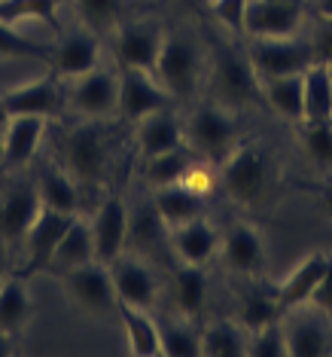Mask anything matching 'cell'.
<instances>
[{
  "label": "cell",
  "instance_id": "cell-33",
  "mask_svg": "<svg viewBox=\"0 0 332 357\" xmlns=\"http://www.w3.org/2000/svg\"><path fill=\"white\" fill-rule=\"evenodd\" d=\"M305 123H329L332 119V68L314 61L305 70Z\"/></svg>",
  "mask_w": 332,
  "mask_h": 357
},
{
  "label": "cell",
  "instance_id": "cell-1",
  "mask_svg": "<svg viewBox=\"0 0 332 357\" xmlns=\"http://www.w3.org/2000/svg\"><path fill=\"white\" fill-rule=\"evenodd\" d=\"M220 186L235 205L241 208H265L278 190V165L262 144L250 141L235 147L220 162Z\"/></svg>",
  "mask_w": 332,
  "mask_h": 357
},
{
  "label": "cell",
  "instance_id": "cell-26",
  "mask_svg": "<svg viewBox=\"0 0 332 357\" xmlns=\"http://www.w3.org/2000/svg\"><path fill=\"white\" fill-rule=\"evenodd\" d=\"M280 318H283V308L278 303V294H274V281L250 278V287L238 296V324L247 333H253Z\"/></svg>",
  "mask_w": 332,
  "mask_h": 357
},
{
  "label": "cell",
  "instance_id": "cell-10",
  "mask_svg": "<svg viewBox=\"0 0 332 357\" xmlns=\"http://www.w3.org/2000/svg\"><path fill=\"white\" fill-rule=\"evenodd\" d=\"M40 208V192L34 181H10L0 186V241L3 245H22L31 223L37 220Z\"/></svg>",
  "mask_w": 332,
  "mask_h": 357
},
{
  "label": "cell",
  "instance_id": "cell-35",
  "mask_svg": "<svg viewBox=\"0 0 332 357\" xmlns=\"http://www.w3.org/2000/svg\"><path fill=\"white\" fill-rule=\"evenodd\" d=\"M299 126V147L314 168L332 172V119L329 123H296Z\"/></svg>",
  "mask_w": 332,
  "mask_h": 357
},
{
  "label": "cell",
  "instance_id": "cell-17",
  "mask_svg": "<svg viewBox=\"0 0 332 357\" xmlns=\"http://www.w3.org/2000/svg\"><path fill=\"white\" fill-rule=\"evenodd\" d=\"M302 10L305 6L280 3V0H250L244 15V34L250 40L296 37L302 28Z\"/></svg>",
  "mask_w": 332,
  "mask_h": 357
},
{
  "label": "cell",
  "instance_id": "cell-19",
  "mask_svg": "<svg viewBox=\"0 0 332 357\" xmlns=\"http://www.w3.org/2000/svg\"><path fill=\"white\" fill-rule=\"evenodd\" d=\"M92 226V241H95V259L101 263H113L116 257H122L128 245V205L119 196H110L101 202Z\"/></svg>",
  "mask_w": 332,
  "mask_h": 357
},
{
  "label": "cell",
  "instance_id": "cell-27",
  "mask_svg": "<svg viewBox=\"0 0 332 357\" xmlns=\"http://www.w3.org/2000/svg\"><path fill=\"white\" fill-rule=\"evenodd\" d=\"M95 259V241H92V226H88L83 217H74L70 220V226L64 229L58 248H55V254L49 259V266H46V272L49 275H64L70 269H77V266L83 263H92Z\"/></svg>",
  "mask_w": 332,
  "mask_h": 357
},
{
  "label": "cell",
  "instance_id": "cell-32",
  "mask_svg": "<svg viewBox=\"0 0 332 357\" xmlns=\"http://www.w3.org/2000/svg\"><path fill=\"white\" fill-rule=\"evenodd\" d=\"M201 357H241L247 354V330L238 321H210L198 333Z\"/></svg>",
  "mask_w": 332,
  "mask_h": 357
},
{
  "label": "cell",
  "instance_id": "cell-50",
  "mask_svg": "<svg viewBox=\"0 0 332 357\" xmlns=\"http://www.w3.org/2000/svg\"><path fill=\"white\" fill-rule=\"evenodd\" d=\"M0 162H3V135H0Z\"/></svg>",
  "mask_w": 332,
  "mask_h": 357
},
{
  "label": "cell",
  "instance_id": "cell-16",
  "mask_svg": "<svg viewBox=\"0 0 332 357\" xmlns=\"http://www.w3.org/2000/svg\"><path fill=\"white\" fill-rule=\"evenodd\" d=\"M49 68L58 79H77L88 74V70L101 68V43L98 34L92 31H74V34H64L49 46Z\"/></svg>",
  "mask_w": 332,
  "mask_h": 357
},
{
  "label": "cell",
  "instance_id": "cell-40",
  "mask_svg": "<svg viewBox=\"0 0 332 357\" xmlns=\"http://www.w3.org/2000/svg\"><path fill=\"white\" fill-rule=\"evenodd\" d=\"M159 238H168V226L161 223V217L156 214V208L147 211H128V241L137 248H152Z\"/></svg>",
  "mask_w": 332,
  "mask_h": 357
},
{
  "label": "cell",
  "instance_id": "cell-6",
  "mask_svg": "<svg viewBox=\"0 0 332 357\" xmlns=\"http://www.w3.org/2000/svg\"><path fill=\"white\" fill-rule=\"evenodd\" d=\"M247 59L253 64L259 83L271 77H293L305 74L314 64L311 40L299 37H271V40H250Z\"/></svg>",
  "mask_w": 332,
  "mask_h": 357
},
{
  "label": "cell",
  "instance_id": "cell-22",
  "mask_svg": "<svg viewBox=\"0 0 332 357\" xmlns=\"http://www.w3.org/2000/svg\"><path fill=\"white\" fill-rule=\"evenodd\" d=\"M49 123L40 116H13L3 132V162L0 172H22L37 156Z\"/></svg>",
  "mask_w": 332,
  "mask_h": 357
},
{
  "label": "cell",
  "instance_id": "cell-18",
  "mask_svg": "<svg viewBox=\"0 0 332 357\" xmlns=\"http://www.w3.org/2000/svg\"><path fill=\"white\" fill-rule=\"evenodd\" d=\"M110 275H113V287L122 305H134V308H150L159 303V278L147 263L134 257H116L110 263Z\"/></svg>",
  "mask_w": 332,
  "mask_h": 357
},
{
  "label": "cell",
  "instance_id": "cell-39",
  "mask_svg": "<svg viewBox=\"0 0 332 357\" xmlns=\"http://www.w3.org/2000/svg\"><path fill=\"white\" fill-rule=\"evenodd\" d=\"M10 59H43L46 61L49 59V46L19 34L15 25L0 22V61H10Z\"/></svg>",
  "mask_w": 332,
  "mask_h": 357
},
{
  "label": "cell",
  "instance_id": "cell-34",
  "mask_svg": "<svg viewBox=\"0 0 332 357\" xmlns=\"http://www.w3.org/2000/svg\"><path fill=\"white\" fill-rule=\"evenodd\" d=\"M196 162L186 147H177V150H168V153H156V156H147L143 159V177H147L150 190H159V186H171V183H180L189 165Z\"/></svg>",
  "mask_w": 332,
  "mask_h": 357
},
{
  "label": "cell",
  "instance_id": "cell-21",
  "mask_svg": "<svg viewBox=\"0 0 332 357\" xmlns=\"http://www.w3.org/2000/svg\"><path fill=\"white\" fill-rule=\"evenodd\" d=\"M329 259H332L329 254L314 250V254H308L302 263H296L293 272H287L283 278L274 281V294H278V303H280L283 312H290V308H296V305H305L308 299L314 296L320 278L329 269Z\"/></svg>",
  "mask_w": 332,
  "mask_h": 357
},
{
  "label": "cell",
  "instance_id": "cell-28",
  "mask_svg": "<svg viewBox=\"0 0 332 357\" xmlns=\"http://www.w3.org/2000/svg\"><path fill=\"white\" fill-rule=\"evenodd\" d=\"M207 275H205V266H189V263H180L174 269V278H171V299L180 312V318H189V321H198L201 312L207 305Z\"/></svg>",
  "mask_w": 332,
  "mask_h": 357
},
{
  "label": "cell",
  "instance_id": "cell-25",
  "mask_svg": "<svg viewBox=\"0 0 332 357\" xmlns=\"http://www.w3.org/2000/svg\"><path fill=\"white\" fill-rule=\"evenodd\" d=\"M34 314V299L19 272L0 281V333L19 339Z\"/></svg>",
  "mask_w": 332,
  "mask_h": 357
},
{
  "label": "cell",
  "instance_id": "cell-36",
  "mask_svg": "<svg viewBox=\"0 0 332 357\" xmlns=\"http://www.w3.org/2000/svg\"><path fill=\"white\" fill-rule=\"evenodd\" d=\"M74 6L92 34H113L122 25L125 0H74Z\"/></svg>",
  "mask_w": 332,
  "mask_h": 357
},
{
  "label": "cell",
  "instance_id": "cell-30",
  "mask_svg": "<svg viewBox=\"0 0 332 357\" xmlns=\"http://www.w3.org/2000/svg\"><path fill=\"white\" fill-rule=\"evenodd\" d=\"M262 98L287 123H302L305 116V74L262 79Z\"/></svg>",
  "mask_w": 332,
  "mask_h": 357
},
{
  "label": "cell",
  "instance_id": "cell-13",
  "mask_svg": "<svg viewBox=\"0 0 332 357\" xmlns=\"http://www.w3.org/2000/svg\"><path fill=\"white\" fill-rule=\"evenodd\" d=\"M161 28L156 22H122L113 31V55L119 68L132 70H156V59L161 50Z\"/></svg>",
  "mask_w": 332,
  "mask_h": 357
},
{
  "label": "cell",
  "instance_id": "cell-4",
  "mask_svg": "<svg viewBox=\"0 0 332 357\" xmlns=\"http://www.w3.org/2000/svg\"><path fill=\"white\" fill-rule=\"evenodd\" d=\"M210 83H214L216 104L229 110L247 107L262 98V83H259L253 64L247 55H241L235 46L220 43L214 52V70H210Z\"/></svg>",
  "mask_w": 332,
  "mask_h": 357
},
{
  "label": "cell",
  "instance_id": "cell-5",
  "mask_svg": "<svg viewBox=\"0 0 332 357\" xmlns=\"http://www.w3.org/2000/svg\"><path fill=\"white\" fill-rule=\"evenodd\" d=\"M156 79L168 89L171 98H192V92L198 89L201 77V52L189 37L168 34L161 40V50L156 59Z\"/></svg>",
  "mask_w": 332,
  "mask_h": 357
},
{
  "label": "cell",
  "instance_id": "cell-37",
  "mask_svg": "<svg viewBox=\"0 0 332 357\" xmlns=\"http://www.w3.org/2000/svg\"><path fill=\"white\" fill-rule=\"evenodd\" d=\"M198 333L201 330L192 327L189 318L159 324L161 354H168V357H192V354H198Z\"/></svg>",
  "mask_w": 332,
  "mask_h": 357
},
{
  "label": "cell",
  "instance_id": "cell-43",
  "mask_svg": "<svg viewBox=\"0 0 332 357\" xmlns=\"http://www.w3.org/2000/svg\"><path fill=\"white\" fill-rule=\"evenodd\" d=\"M183 183L189 186L192 192H198V196H210V192L216 190V183H220V174H214L210 172V165H205V162H192L189 165V172H186V177H183Z\"/></svg>",
  "mask_w": 332,
  "mask_h": 357
},
{
  "label": "cell",
  "instance_id": "cell-23",
  "mask_svg": "<svg viewBox=\"0 0 332 357\" xmlns=\"http://www.w3.org/2000/svg\"><path fill=\"white\" fill-rule=\"evenodd\" d=\"M34 183L43 208L61 211V214H77L79 211V181L61 162H40Z\"/></svg>",
  "mask_w": 332,
  "mask_h": 357
},
{
  "label": "cell",
  "instance_id": "cell-14",
  "mask_svg": "<svg viewBox=\"0 0 332 357\" xmlns=\"http://www.w3.org/2000/svg\"><path fill=\"white\" fill-rule=\"evenodd\" d=\"M70 107L83 119H107L119 107V79L104 68H95L88 74L70 79Z\"/></svg>",
  "mask_w": 332,
  "mask_h": 357
},
{
  "label": "cell",
  "instance_id": "cell-15",
  "mask_svg": "<svg viewBox=\"0 0 332 357\" xmlns=\"http://www.w3.org/2000/svg\"><path fill=\"white\" fill-rule=\"evenodd\" d=\"M74 217L77 214H61V211H52V208H40L37 220L31 223V229L25 232V238H22V245H25V263H22V269H19L22 278H28V275H34V272H46V266H49L64 229L70 226Z\"/></svg>",
  "mask_w": 332,
  "mask_h": 357
},
{
  "label": "cell",
  "instance_id": "cell-24",
  "mask_svg": "<svg viewBox=\"0 0 332 357\" xmlns=\"http://www.w3.org/2000/svg\"><path fill=\"white\" fill-rule=\"evenodd\" d=\"M134 144H137V153H141L143 159L156 156V153H168V150L183 147V126H180V119H177L168 107L150 113L147 119H141V123H137Z\"/></svg>",
  "mask_w": 332,
  "mask_h": 357
},
{
  "label": "cell",
  "instance_id": "cell-38",
  "mask_svg": "<svg viewBox=\"0 0 332 357\" xmlns=\"http://www.w3.org/2000/svg\"><path fill=\"white\" fill-rule=\"evenodd\" d=\"M61 0H0V22L19 25V22H49L55 25Z\"/></svg>",
  "mask_w": 332,
  "mask_h": 357
},
{
  "label": "cell",
  "instance_id": "cell-3",
  "mask_svg": "<svg viewBox=\"0 0 332 357\" xmlns=\"http://www.w3.org/2000/svg\"><path fill=\"white\" fill-rule=\"evenodd\" d=\"M64 296L74 303L79 312L92 314V318H119V296L113 287L110 266L101 259L83 263L77 269L58 275Z\"/></svg>",
  "mask_w": 332,
  "mask_h": 357
},
{
  "label": "cell",
  "instance_id": "cell-29",
  "mask_svg": "<svg viewBox=\"0 0 332 357\" xmlns=\"http://www.w3.org/2000/svg\"><path fill=\"white\" fill-rule=\"evenodd\" d=\"M152 208H156V214L161 217L165 226H180L186 220L205 217V196L192 192L189 186L180 181V183L152 190Z\"/></svg>",
  "mask_w": 332,
  "mask_h": 357
},
{
  "label": "cell",
  "instance_id": "cell-7",
  "mask_svg": "<svg viewBox=\"0 0 332 357\" xmlns=\"http://www.w3.org/2000/svg\"><path fill=\"white\" fill-rule=\"evenodd\" d=\"M235 132H238L235 110L214 101V104H205V107H198L192 113L186 137H189V147L196 150L201 159L223 162L235 150Z\"/></svg>",
  "mask_w": 332,
  "mask_h": 357
},
{
  "label": "cell",
  "instance_id": "cell-41",
  "mask_svg": "<svg viewBox=\"0 0 332 357\" xmlns=\"http://www.w3.org/2000/svg\"><path fill=\"white\" fill-rule=\"evenodd\" d=\"M247 354L250 357H287V333H283L280 321H271L265 327H259L253 333H247Z\"/></svg>",
  "mask_w": 332,
  "mask_h": 357
},
{
  "label": "cell",
  "instance_id": "cell-12",
  "mask_svg": "<svg viewBox=\"0 0 332 357\" xmlns=\"http://www.w3.org/2000/svg\"><path fill=\"white\" fill-rule=\"evenodd\" d=\"M0 98H3L10 116H40L46 123H52V119H61L64 113V89L55 74L19 83L6 89Z\"/></svg>",
  "mask_w": 332,
  "mask_h": 357
},
{
  "label": "cell",
  "instance_id": "cell-45",
  "mask_svg": "<svg viewBox=\"0 0 332 357\" xmlns=\"http://www.w3.org/2000/svg\"><path fill=\"white\" fill-rule=\"evenodd\" d=\"M311 192H317V199H320V205H323V211H326V217L332 220V186H308Z\"/></svg>",
  "mask_w": 332,
  "mask_h": 357
},
{
  "label": "cell",
  "instance_id": "cell-8",
  "mask_svg": "<svg viewBox=\"0 0 332 357\" xmlns=\"http://www.w3.org/2000/svg\"><path fill=\"white\" fill-rule=\"evenodd\" d=\"M220 257L226 269L244 278H262L269 269V248L253 223L235 220L220 232Z\"/></svg>",
  "mask_w": 332,
  "mask_h": 357
},
{
  "label": "cell",
  "instance_id": "cell-42",
  "mask_svg": "<svg viewBox=\"0 0 332 357\" xmlns=\"http://www.w3.org/2000/svg\"><path fill=\"white\" fill-rule=\"evenodd\" d=\"M250 0H207L210 13L220 19L223 28H229L232 34H244V15H247Z\"/></svg>",
  "mask_w": 332,
  "mask_h": 357
},
{
  "label": "cell",
  "instance_id": "cell-49",
  "mask_svg": "<svg viewBox=\"0 0 332 357\" xmlns=\"http://www.w3.org/2000/svg\"><path fill=\"white\" fill-rule=\"evenodd\" d=\"M280 3H296V6H305V0H280Z\"/></svg>",
  "mask_w": 332,
  "mask_h": 357
},
{
  "label": "cell",
  "instance_id": "cell-44",
  "mask_svg": "<svg viewBox=\"0 0 332 357\" xmlns=\"http://www.w3.org/2000/svg\"><path fill=\"white\" fill-rule=\"evenodd\" d=\"M311 50H314V61H323L332 68V22H320L317 25L311 37Z\"/></svg>",
  "mask_w": 332,
  "mask_h": 357
},
{
  "label": "cell",
  "instance_id": "cell-2",
  "mask_svg": "<svg viewBox=\"0 0 332 357\" xmlns=\"http://www.w3.org/2000/svg\"><path fill=\"white\" fill-rule=\"evenodd\" d=\"M58 162L79 181V186H95L107 181L110 172V141L107 135L88 119L83 126H70L55 137Z\"/></svg>",
  "mask_w": 332,
  "mask_h": 357
},
{
  "label": "cell",
  "instance_id": "cell-11",
  "mask_svg": "<svg viewBox=\"0 0 332 357\" xmlns=\"http://www.w3.org/2000/svg\"><path fill=\"white\" fill-rule=\"evenodd\" d=\"M171 104V95L168 89L159 83L156 74L150 70H132L122 68L119 70V107L116 113L125 119V123H141L150 113L165 110Z\"/></svg>",
  "mask_w": 332,
  "mask_h": 357
},
{
  "label": "cell",
  "instance_id": "cell-9",
  "mask_svg": "<svg viewBox=\"0 0 332 357\" xmlns=\"http://www.w3.org/2000/svg\"><path fill=\"white\" fill-rule=\"evenodd\" d=\"M332 314L320 312L317 305L305 303L290 312H283V333H287L290 354L296 357H323L332 354V330H329Z\"/></svg>",
  "mask_w": 332,
  "mask_h": 357
},
{
  "label": "cell",
  "instance_id": "cell-47",
  "mask_svg": "<svg viewBox=\"0 0 332 357\" xmlns=\"http://www.w3.org/2000/svg\"><path fill=\"white\" fill-rule=\"evenodd\" d=\"M10 354H15V339L0 333V357H10Z\"/></svg>",
  "mask_w": 332,
  "mask_h": 357
},
{
  "label": "cell",
  "instance_id": "cell-31",
  "mask_svg": "<svg viewBox=\"0 0 332 357\" xmlns=\"http://www.w3.org/2000/svg\"><path fill=\"white\" fill-rule=\"evenodd\" d=\"M119 321L128 336V354L134 357H156L161 354V339H159V321H152L147 308H134L119 303Z\"/></svg>",
  "mask_w": 332,
  "mask_h": 357
},
{
  "label": "cell",
  "instance_id": "cell-46",
  "mask_svg": "<svg viewBox=\"0 0 332 357\" xmlns=\"http://www.w3.org/2000/svg\"><path fill=\"white\" fill-rule=\"evenodd\" d=\"M311 6L320 22H332V0H311Z\"/></svg>",
  "mask_w": 332,
  "mask_h": 357
},
{
  "label": "cell",
  "instance_id": "cell-52",
  "mask_svg": "<svg viewBox=\"0 0 332 357\" xmlns=\"http://www.w3.org/2000/svg\"><path fill=\"white\" fill-rule=\"evenodd\" d=\"M201 3H207V0H201Z\"/></svg>",
  "mask_w": 332,
  "mask_h": 357
},
{
  "label": "cell",
  "instance_id": "cell-51",
  "mask_svg": "<svg viewBox=\"0 0 332 357\" xmlns=\"http://www.w3.org/2000/svg\"><path fill=\"white\" fill-rule=\"evenodd\" d=\"M0 281H3V272H0Z\"/></svg>",
  "mask_w": 332,
  "mask_h": 357
},
{
  "label": "cell",
  "instance_id": "cell-20",
  "mask_svg": "<svg viewBox=\"0 0 332 357\" xmlns=\"http://www.w3.org/2000/svg\"><path fill=\"white\" fill-rule=\"evenodd\" d=\"M168 245L180 263L205 266L214 259V254H220V232L205 217H196L180 226H168Z\"/></svg>",
  "mask_w": 332,
  "mask_h": 357
},
{
  "label": "cell",
  "instance_id": "cell-48",
  "mask_svg": "<svg viewBox=\"0 0 332 357\" xmlns=\"http://www.w3.org/2000/svg\"><path fill=\"white\" fill-rule=\"evenodd\" d=\"M10 110H6V104H3V98H0V135L6 132V126H10Z\"/></svg>",
  "mask_w": 332,
  "mask_h": 357
}]
</instances>
